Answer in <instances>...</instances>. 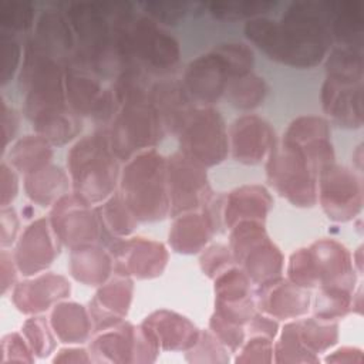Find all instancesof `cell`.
<instances>
[{
  "instance_id": "cell-19",
  "label": "cell",
  "mask_w": 364,
  "mask_h": 364,
  "mask_svg": "<svg viewBox=\"0 0 364 364\" xmlns=\"http://www.w3.org/2000/svg\"><path fill=\"white\" fill-rule=\"evenodd\" d=\"M269 206L270 198L264 189L257 186L242 188L232 193L229 208L226 209V219H232L237 215H245L246 218H249L250 215H256L257 218H263Z\"/></svg>"
},
{
  "instance_id": "cell-6",
  "label": "cell",
  "mask_w": 364,
  "mask_h": 364,
  "mask_svg": "<svg viewBox=\"0 0 364 364\" xmlns=\"http://www.w3.org/2000/svg\"><path fill=\"white\" fill-rule=\"evenodd\" d=\"M54 229H51L46 219L33 222L21 233L13 253L16 267L26 276L36 274L46 269L57 253Z\"/></svg>"
},
{
  "instance_id": "cell-7",
  "label": "cell",
  "mask_w": 364,
  "mask_h": 364,
  "mask_svg": "<svg viewBox=\"0 0 364 364\" xmlns=\"http://www.w3.org/2000/svg\"><path fill=\"white\" fill-rule=\"evenodd\" d=\"M53 229L57 237L71 246H82L97 235V225L82 198H61L53 212Z\"/></svg>"
},
{
  "instance_id": "cell-3",
  "label": "cell",
  "mask_w": 364,
  "mask_h": 364,
  "mask_svg": "<svg viewBox=\"0 0 364 364\" xmlns=\"http://www.w3.org/2000/svg\"><path fill=\"white\" fill-rule=\"evenodd\" d=\"M181 129L183 155L198 165H215L228 151V138L220 115L213 109L191 112Z\"/></svg>"
},
{
  "instance_id": "cell-31",
  "label": "cell",
  "mask_w": 364,
  "mask_h": 364,
  "mask_svg": "<svg viewBox=\"0 0 364 364\" xmlns=\"http://www.w3.org/2000/svg\"><path fill=\"white\" fill-rule=\"evenodd\" d=\"M17 128L14 111L1 100V132H3V149H7L9 141L13 138Z\"/></svg>"
},
{
  "instance_id": "cell-12",
  "label": "cell",
  "mask_w": 364,
  "mask_h": 364,
  "mask_svg": "<svg viewBox=\"0 0 364 364\" xmlns=\"http://www.w3.org/2000/svg\"><path fill=\"white\" fill-rule=\"evenodd\" d=\"M145 327L165 348H186L198 341L196 328L183 317L172 313L158 311L152 314L146 318Z\"/></svg>"
},
{
  "instance_id": "cell-21",
  "label": "cell",
  "mask_w": 364,
  "mask_h": 364,
  "mask_svg": "<svg viewBox=\"0 0 364 364\" xmlns=\"http://www.w3.org/2000/svg\"><path fill=\"white\" fill-rule=\"evenodd\" d=\"M21 47L14 34L0 30V84L6 85L17 71Z\"/></svg>"
},
{
  "instance_id": "cell-20",
  "label": "cell",
  "mask_w": 364,
  "mask_h": 364,
  "mask_svg": "<svg viewBox=\"0 0 364 364\" xmlns=\"http://www.w3.org/2000/svg\"><path fill=\"white\" fill-rule=\"evenodd\" d=\"M33 7L27 3H0V30L11 33L26 31L33 24Z\"/></svg>"
},
{
  "instance_id": "cell-25",
  "label": "cell",
  "mask_w": 364,
  "mask_h": 364,
  "mask_svg": "<svg viewBox=\"0 0 364 364\" xmlns=\"http://www.w3.org/2000/svg\"><path fill=\"white\" fill-rule=\"evenodd\" d=\"M131 283L121 279L109 283V286L104 287L98 293L100 303H104L108 306L107 309H112L114 313L124 314L127 311V307L129 304L131 299Z\"/></svg>"
},
{
  "instance_id": "cell-23",
  "label": "cell",
  "mask_w": 364,
  "mask_h": 364,
  "mask_svg": "<svg viewBox=\"0 0 364 364\" xmlns=\"http://www.w3.org/2000/svg\"><path fill=\"white\" fill-rule=\"evenodd\" d=\"M23 334L33 354L40 357L47 355L53 348V338L41 318H28L23 326Z\"/></svg>"
},
{
  "instance_id": "cell-18",
  "label": "cell",
  "mask_w": 364,
  "mask_h": 364,
  "mask_svg": "<svg viewBox=\"0 0 364 364\" xmlns=\"http://www.w3.org/2000/svg\"><path fill=\"white\" fill-rule=\"evenodd\" d=\"M64 176L57 168L44 166L26 175V192L37 203L47 205L64 189Z\"/></svg>"
},
{
  "instance_id": "cell-5",
  "label": "cell",
  "mask_w": 364,
  "mask_h": 364,
  "mask_svg": "<svg viewBox=\"0 0 364 364\" xmlns=\"http://www.w3.org/2000/svg\"><path fill=\"white\" fill-rule=\"evenodd\" d=\"M166 173L169 203L173 206V213L196 208L206 200L209 195L206 176L196 162L185 155H176L169 161Z\"/></svg>"
},
{
  "instance_id": "cell-14",
  "label": "cell",
  "mask_w": 364,
  "mask_h": 364,
  "mask_svg": "<svg viewBox=\"0 0 364 364\" xmlns=\"http://www.w3.org/2000/svg\"><path fill=\"white\" fill-rule=\"evenodd\" d=\"M51 152L47 139L41 135H27L17 141L7 154V162L24 175L47 166Z\"/></svg>"
},
{
  "instance_id": "cell-2",
  "label": "cell",
  "mask_w": 364,
  "mask_h": 364,
  "mask_svg": "<svg viewBox=\"0 0 364 364\" xmlns=\"http://www.w3.org/2000/svg\"><path fill=\"white\" fill-rule=\"evenodd\" d=\"M70 172L75 192L84 200H101L117 179L115 152L101 135L81 139L70 152Z\"/></svg>"
},
{
  "instance_id": "cell-26",
  "label": "cell",
  "mask_w": 364,
  "mask_h": 364,
  "mask_svg": "<svg viewBox=\"0 0 364 364\" xmlns=\"http://www.w3.org/2000/svg\"><path fill=\"white\" fill-rule=\"evenodd\" d=\"M270 7H274V3H228V4H212L210 11L219 18L236 20L253 14L267 11Z\"/></svg>"
},
{
  "instance_id": "cell-24",
  "label": "cell",
  "mask_w": 364,
  "mask_h": 364,
  "mask_svg": "<svg viewBox=\"0 0 364 364\" xmlns=\"http://www.w3.org/2000/svg\"><path fill=\"white\" fill-rule=\"evenodd\" d=\"M239 81L235 82L230 88L232 100L237 107H255L263 98V82L259 78L252 77H239Z\"/></svg>"
},
{
  "instance_id": "cell-17",
  "label": "cell",
  "mask_w": 364,
  "mask_h": 364,
  "mask_svg": "<svg viewBox=\"0 0 364 364\" xmlns=\"http://www.w3.org/2000/svg\"><path fill=\"white\" fill-rule=\"evenodd\" d=\"M111 263L108 256L94 246H78L71 257V272L84 283H101L108 276Z\"/></svg>"
},
{
  "instance_id": "cell-1",
  "label": "cell",
  "mask_w": 364,
  "mask_h": 364,
  "mask_svg": "<svg viewBox=\"0 0 364 364\" xmlns=\"http://www.w3.org/2000/svg\"><path fill=\"white\" fill-rule=\"evenodd\" d=\"M166 164L155 152H145L124 169L122 192L128 208L145 220L162 218L169 206Z\"/></svg>"
},
{
  "instance_id": "cell-10",
  "label": "cell",
  "mask_w": 364,
  "mask_h": 364,
  "mask_svg": "<svg viewBox=\"0 0 364 364\" xmlns=\"http://www.w3.org/2000/svg\"><path fill=\"white\" fill-rule=\"evenodd\" d=\"M232 141L237 161L253 164L259 162L272 148L273 134L264 121L256 117H245L235 122Z\"/></svg>"
},
{
  "instance_id": "cell-13",
  "label": "cell",
  "mask_w": 364,
  "mask_h": 364,
  "mask_svg": "<svg viewBox=\"0 0 364 364\" xmlns=\"http://www.w3.org/2000/svg\"><path fill=\"white\" fill-rule=\"evenodd\" d=\"M263 297L260 296V304L263 309L279 317H291L303 313L309 297L297 289L284 282L272 280L270 283H263Z\"/></svg>"
},
{
  "instance_id": "cell-4",
  "label": "cell",
  "mask_w": 364,
  "mask_h": 364,
  "mask_svg": "<svg viewBox=\"0 0 364 364\" xmlns=\"http://www.w3.org/2000/svg\"><path fill=\"white\" fill-rule=\"evenodd\" d=\"M313 162L296 144L286 141L270 155L267 166L272 183L293 203L310 205L314 200Z\"/></svg>"
},
{
  "instance_id": "cell-15",
  "label": "cell",
  "mask_w": 364,
  "mask_h": 364,
  "mask_svg": "<svg viewBox=\"0 0 364 364\" xmlns=\"http://www.w3.org/2000/svg\"><path fill=\"white\" fill-rule=\"evenodd\" d=\"M51 326L64 343H81L90 333V321L82 306L64 303L55 306L51 314Z\"/></svg>"
},
{
  "instance_id": "cell-30",
  "label": "cell",
  "mask_w": 364,
  "mask_h": 364,
  "mask_svg": "<svg viewBox=\"0 0 364 364\" xmlns=\"http://www.w3.org/2000/svg\"><path fill=\"white\" fill-rule=\"evenodd\" d=\"M243 357L237 358V361L240 360H246V361H270V343L264 338H256L252 340L247 347L242 351Z\"/></svg>"
},
{
  "instance_id": "cell-29",
  "label": "cell",
  "mask_w": 364,
  "mask_h": 364,
  "mask_svg": "<svg viewBox=\"0 0 364 364\" xmlns=\"http://www.w3.org/2000/svg\"><path fill=\"white\" fill-rule=\"evenodd\" d=\"M18 229V220L11 206H1V246H10Z\"/></svg>"
},
{
  "instance_id": "cell-28",
  "label": "cell",
  "mask_w": 364,
  "mask_h": 364,
  "mask_svg": "<svg viewBox=\"0 0 364 364\" xmlns=\"http://www.w3.org/2000/svg\"><path fill=\"white\" fill-rule=\"evenodd\" d=\"M189 6L191 4H145V9L161 21L173 23L189 11Z\"/></svg>"
},
{
  "instance_id": "cell-22",
  "label": "cell",
  "mask_w": 364,
  "mask_h": 364,
  "mask_svg": "<svg viewBox=\"0 0 364 364\" xmlns=\"http://www.w3.org/2000/svg\"><path fill=\"white\" fill-rule=\"evenodd\" d=\"M23 336L17 333H9L1 338L0 343V363L11 364V363H31L33 361V350Z\"/></svg>"
},
{
  "instance_id": "cell-32",
  "label": "cell",
  "mask_w": 364,
  "mask_h": 364,
  "mask_svg": "<svg viewBox=\"0 0 364 364\" xmlns=\"http://www.w3.org/2000/svg\"><path fill=\"white\" fill-rule=\"evenodd\" d=\"M16 262L11 253H9L6 249L1 250V293L6 294L9 289H11L14 280H16Z\"/></svg>"
},
{
  "instance_id": "cell-9",
  "label": "cell",
  "mask_w": 364,
  "mask_h": 364,
  "mask_svg": "<svg viewBox=\"0 0 364 364\" xmlns=\"http://www.w3.org/2000/svg\"><path fill=\"white\" fill-rule=\"evenodd\" d=\"M70 291L68 283L61 276L43 274L18 283L13 290L14 306L26 313H38Z\"/></svg>"
},
{
  "instance_id": "cell-8",
  "label": "cell",
  "mask_w": 364,
  "mask_h": 364,
  "mask_svg": "<svg viewBox=\"0 0 364 364\" xmlns=\"http://www.w3.org/2000/svg\"><path fill=\"white\" fill-rule=\"evenodd\" d=\"M229 75V65L218 51L215 54L200 57L191 64L186 73V85L198 100L212 102L223 92L226 77Z\"/></svg>"
},
{
  "instance_id": "cell-11",
  "label": "cell",
  "mask_w": 364,
  "mask_h": 364,
  "mask_svg": "<svg viewBox=\"0 0 364 364\" xmlns=\"http://www.w3.org/2000/svg\"><path fill=\"white\" fill-rule=\"evenodd\" d=\"M118 253V266L128 269L138 277H151L161 274L166 263V252L162 245L148 240H129L115 245Z\"/></svg>"
},
{
  "instance_id": "cell-16",
  "label": "cell",
  "mask_w": 364,
  "mask_h": 364,
  "mask_svg": "<svg viewBox=\"0 0 364 364\" xmlns=\"http://www.w3.org/2000/svg\"><path fill=\"white\" fill-rule=\"evenodd\" d=\"M212 225L208 215H185L175 222L171 242L178 252H196L208 242Z\"/></svg>"
},
{
  "instance_id": "cell-27",
  "label": "cell",
  "mask_w": 364,
  "mask_h": 364,
  "mask_svg": "<svg viewBox=\"0 0 364 364\" xmlns=\"http://www.w3.org/2000/svg\"><path fill=\"white\" fill-rule=\"evenodd\" d=\"M18 189L17 175L14 168L3 159L1 162V206H9L11 200L16 198Z\"/></svg>"
}]
</instances>
